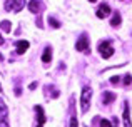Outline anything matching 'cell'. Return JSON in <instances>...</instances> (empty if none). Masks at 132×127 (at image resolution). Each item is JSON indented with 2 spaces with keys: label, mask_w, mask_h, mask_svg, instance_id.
Returning a JSON list of instances; mask_svg holds the SVG:
<instances>
[{
  "label": "cell",
  "mask_w": 132,
  "mask_h": 127,
  "mask_svg": "<svg viewBox=\"0 0 132 127\" xmlns=\"http://www.w3.org/2000/svg\"><path fill=\"white\" fill-rule=\"evenodd\" d=\"M35 112H37V122H39V125L37 127H44L45 124V114H44V109H42V105H35Z\"/></svg>",
  "instance_id": "7"
},
{
  "label": "cell",
  "mask_w": 132,
  "mask_h": 127,
  "mask_svg": "<svg viewBox=\"0 0 132 127\" xmlns=\"http://www.w3.org/2000/svg\"><path fill=\"white\" fill-rule=\"evenodd\" d=\"M110 82H112V84H117V82H119V77H117V75H116V77H112V79H110Z\"/></svg>",
  "instance_id": "20"
},
{
  "label": "cell",
  "mask_w": 132,
  "mask_h": 127,
  "mask_svg": "<svg viewBox=\"0 0 132 127\" xmlns=\"http://www.w3.org/2000/svg\"><path fill=\"white\" fill-rule=\"evenodd\" d=\"M0 27H2V30H5V32H10V30H12V23H10L9 20H3V22L0 23Z\"/></svg>",
  "instance_id": "14"
},
{
  "label": "cell",
  "mask_w": 132,
  "mask_h": 127,
  "mask_svg": "<svg viewBox=\"0 0 132 127\" xmlns=\"http://www.w3.org/2000/svg\"><path fill=\"white\" fill-rule=\"evenodd\" d=\"M90 100H92V90H90L89 87H85L84 90H82V95H80V109H82L84 114L90 107Z\"/></svg>",
  "instance_id": "2"
},
{
  "label": "cell",
  "mask_w": 132,
  "mask_h": 127,
  "mask_svg": "<svg viewBox=\"0 0 132 127\" xmlns=\"http://www.w3.org/2000/svg\"><path fill=\"white\" fill-rule=\"evenodd\" d=\"M7 114H9V111H7V105H5V102L0 99V121L7 119Z\"/></svg>",
  "instance_id": "11"
},
{
  "label": "cell",
  "mask_w": 132,
  "mask_h": 127,
  "mask_svg": "<svg viewBox=\"0 0 132 127\" xmlns=\"http://www.w3.org/2000/svg\"><path fill=\"white\" fill-rule=\"evenodd\" d=\"M124 82H126V85H130V82H132L130 74H127V75H126V80H124Z\"/></svg>",
  "instance_id": "18"
},
{
  "label": "cell",
  "mask_w": 132,
  "mask_h": 127,
  "mask_svg": "<svg viewBox=\"0 0 132 127\" xmlns=\"http://www.w3.org/2000/svg\"><path fill=\"white\" fill-rule=\"evenodd\" d=\"M89 2H92V3H94V2H97V0H89Z\"/></svg>",
  "instance_id": "22"
},
{
  "label": "cell",
  "mask_w": 132,
  "mask_h": 127,
  "mask_svg": "<svg viewBox=\"0 0 132 127\" xmlns=\"http://www.w3.org/2000/svg\"><path fill=\"white\" fill-rule=\"evenodd\" d=\"M99 54L102 55V59H110L114 54V49H112V44L109 42V40H102V42L99 44Z\"/></svg>",
  "instance_id": "1"
},
{
  "label": "cell",
  "mask_w": 132,
  "mask_h": 127,
  "mask_svg": "<svg viewBox=\"0 0 132 127\" xmlns=\"http://www.w3.org/2000/svg\"><path fill=\"white\" fill-rule=\"evenodd\" d=\"M100 127H117V124H112V122L107 121V119H102V121H100Z\"/></svg>",
  "instance_id": "15"
},
{
  "label": "cell",
  "mask_w": 132,
  "mask_h": 127,
  "mask_svg": "<svg viewBox=\"0 0 132 127\" xmlns=\"http://www.w3.org/2000/svg\"><path fill=\"white\" fill-rule=\"evenodd\" d=\"M114 99H116V95H114L112 92H105V94H104V104H110Z\"/></svg>",
  "instance_id": "13"
},
{
  "label": "cell",
  "mask_w": 132,
  "mask_h": 127,
  "mask_svg": "<svg viewBox=\"0 0 132 127\" xmlns=\"http://www.w3.org/2000/svg\"><path fill=\"white\" fill-rule=\"evenodd\" d=\"M0 127H9V122L3 119V121H0Z\"/></svg>",
  "instance_id": "19"
},
{
  "label": "cell",
  "mask_w": 132,
  "mask_h": 127,
  "mask_svg": "<svg viewBox=\"0 0 132 127\" xmlns=\"http://www.w3.org/2000/svg\"><path fill=\"white\" fill-rule=\"evenodd\" d=\"M48 22H50L52 25L55 27V29H57V27H60V23H59V22H57V20H55V19H52V17H48Z\"/></svg>",
  "instance_id": "17"
},
{
  "label": "cell",
  "mask_w": 132,
  "mask_h": 127,
  "mask_svg": "<svg viewBox=\"0 0 132 127\" xmlns=\"http://www.w3.org/2000/svg\"><path fill=\"white\" fill-rule=\"evenodd\" d=\"M15 45H17V54H25L27 50H29L30 44L27 42V40H17Z\"/></svg>",
  "instance_id": "6"
},
{
  "label": "cell",
  "mask_w": 132,
  "mask_h": 127,
  "mask_svg": "<svg viewBox=\"0 0 132 127\" xmlns=\"http://www.w3.org/2000/svg\"><path fill=\"white\" fill-rule=\"evenodd\" d=\"M122 119H124V125H126V127H132L130 125V112H129V105H127V102H126V105H124V115H122Z\"/></svg>",
  "instance_id": "8"
},
{
  "label": "cell",
  "mask_w": 132,
  "mask_h": 127,
  "mask_svg": "<svg viewBox=\"0 0 132 127\" xmlns=\"http://www.w3.org/2000/svg\"><path fill=\"white\" fill-rule=\"evenodd\" d=\"M25 7V2L23 0H9V2H5V10H9V12H20V10Z\"/></svg>",
  "instance_id": "3"
},
{
  "label": "cell",
  "mask_w": 132,
  "mask_h": 127,
  "mask_svg": "<svg viewBox=\"0 0 132 127\" xmlns=\"http://www.w3.org/2000/svg\"><path fill=\"white\" fill-rule=\"evenodd\" d=\"M29 9H30V12H32V13H37L40 10V2H39V0H30Z\"/></svg>",
  "instance_id": "10"
},
{
  "label": "cell",
  "mask_w": 132,
  "mask_h": 127,
  "mask_svg": "<svg viewBox=\"0 0 132 127\" xmlns=\"http://www.w3.org/2000/svg\"><path fill=\"white\" fill-rule=\"evenodd\" d=\"M3 42H5V40H3V37L0 35V45H3Z\"/></svg>",
  "instance_id": "21"
},
{
  "label": "cell",
  "mask_w": 132,
  "mask_h": 127,
  "mask_svg": "<svg viewBox=\"0 0 132 127\" xmlns=\"http://www.w3.org/2000/svg\"><path fill=\"white\" fill-rule=\"evenodd\" d=\"M110 13V7L107 5V3H102V5L97 9V17L99 19H105V17H109Z\"/></svg>",
  "instance_id": "5"
},
{
  "label": "cell",
  "mask_w": 132,
  "mask_h": 127,
  "mask_svg": "<svg viewBox=\"0 0 132 127\" xmlns=\"http://www.w3.org/2000/svg\"><path fill=\"white\" fill-rule=\"evenodd\" d=\"M52 60V49L50 47H47V49L44 50V54H42V62L44 64H48Z\"/></svg>",
  "instance_id": "9"
},
{
  "label": "cell",
  "mask_w": 132,
  "mask_h": 127,
  "mask_svg": "<svg viewBox=\"0 0 132 127\" xmlns=\"http://www.w3.org/2000/svg\"><path fill=\"white\" fill-rule=\"evenodd\" d=\"M120 22H122V19H120V15L116 12V13H114V17L110 19V25H112V27H119Z\"/></svg>",
  "instance_id": "12"
},
{
  "label": "cell",
  "mask_w": 132,
  "mask_h": 127,
  "mask_svg": "<svg viewBox=\"0 0 132 127\" xmlns=\"http://www.w3.org/2000/svg\"><path fill=\"white\" fill-rule=\"evenodd\" d=\"M75 49L79 50V52H84V50H89V39L85 35H82L80 39L77 40V44H75Z\"/></svg>",
  "instance_id": "4"
},
{
  "label": "cell",
  "mask_w": 132,
  "mask_h": 127,
  "mask_svg": "<svg viewBox=\"0 0 132 127\" xmlns=\"http://www.w3.org/2000/svg\"><path fill=\"white\" fill-rule=\"evenodd\" d=\"M70 127H79V121H77L75 115H72V117H70Z\"/></svg>",
  "instance_id": "16"
}]
</instances>
